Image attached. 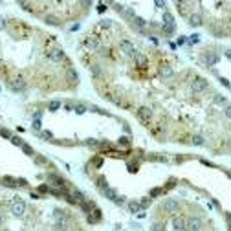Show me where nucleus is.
I'll use <instances>...</instances> for the list:
<instances>
[{
	"label": "nucleus",
	"mask_w": 231,
	"mask_h": 231,
	"mask_svg": "<svg viewBox=\"0 0 231 231\" xmlns=\"http://www.w3.org/2000/svg\"><path fill=\"white\" fill-rule=\"evenodd\" d=\"M9 209H11V213H13V215H17V216H22V215L26 213V204H24V202H20V198H15V200L11 202Z\"/></svg>",
	"instance_id": "f257e3e1"
},
{
	"label": "nucleus",
	"mask_w": 231,
	"mask_h": 231,
	"mask_svg": "<svg viewBox=\"0 0 231 231\" xmlns=\"http://www.w3.org/2000/svg\"><path fill=\"white\" fill-rule=\"evenodd\" d=\"M191 90L192 92H204V90H207V81L202 79V77H196L191 83Z\"/></svg>",
	"instance_id": "f03ea898"
},
{
	"label": "nucleus",
	"mask_w": 231,
	"mask_h": 231,
	"mask_svg": "<svg viewBox=\"0 0 231 231\" xmlns=\"http://www.w3.org/2000/svg\"><path fill=\"white\" fill-rule=\"evenodd\" d=\"M202 220L200 218H189V220H185V229L189 231H200L202 229Z\"/></svg>",
	"instance_id": "7ed1b4c3"
},
{
	"label": "nucleus",
	"mask_w": 231,
	"mask_h": 231,
	"mask_svg": "<svg viewBox=\"0 0 231 231\" xmlns=\"http://www.w3.org/2000/svg\"><path fill=\"white\" fill-rule=\"evenodd\" d=\"M119 48H121V52H123L125 55H130V57L136 55V48L132 46V42H129V40H121Z\"/></svg>",
	"instance_id": "20e7f679"
},
{
	"label": "nucleus",
	"mask_w": 231,
	"mask_h": 231,
	"mask_svg": "<svg viewBox=\"0 0 231 231\" xmlns=\"http://www.w3.org/2000/svg\"><path fill=\"white\" fill-rule=\"evenodd\" d=\"M138 117H139V121H141V123H147V121H151V117H152L151 108H147V106H141V108L138 110Z\"/></svg>",
	"instance_id": "39448f33"
},
{
	"label": "nucleus",
	"mask_w": 231,
	"mask_h": 231,
	"mask_svg": "<svg viewBox=\"0 0 231 231\" xmlns=\"http://www.w3.org/2000/svg\"><path fill=\"white\" fill-rule=\"evenodd\" d=\"M161 207L165 209V211H169V213H173V211H176L178 209V200H165L163 204H161Z\"/></svg>",
	"instance_id": "423d86ee"
},
{
	"label": "nucleus",
	"mask_w": 231,
	"mask_h": 231,
	"mask_svg": "<svg viewBox=\"0 0 231 231\" xmlns=\"http://www.w3.org/2000/svg\"><path fill=\"white\" fill-rule=\"evenodd\" d=\"M173 228L178 231H185V218L182 216H174L173 218Z\"/></svg>",
	"instance_id": "0eeeda50"
},
{
	"label": "nucleus",
	"mask_w": 231,
	"mask_h": 231,
	"mask_svg": "<svg viewBox=\"0 0 231 231\" xmlns=\"http://www.w3.org/2000/svg\"><path fill=\"white\" fill-rule=\"evenodd\" d=\"M48 59L53 61V62H59V61L64 59V53H62V50H52V52L48 53Z\"/></svg>",
	"instance_id": "6e6552de"
},
{
	"label": "nucleus",
	"mask_w": 231,
	"mask_h": 231,
	"mask_svg": "<svg viewBox=\"0 0 231 231\" xmlns=\"http://www.w3.org/2000/svg\"><path fill=\"white\" fill-rule=\"evenodd\" d=\"M0 182H2V185H6V187H15V185H17V180H15L13 176H2Z\"/></svg>",
	"instance_id": "1a4fd4ad"
},
{
	"label": "nucleus",
	"mask_w": 231,
	"mask_h": 231,
	"mask_svg": "<svg viewBox=\"0 0 231 231\" xmlns=\"http://www.w3.org/2000/svg\"><path fill=\"white\" fill-rule=\"evenodd\" d=\"M189 22H191V26H202V24H204V19H202L200 13H192L191 17H189Z\"/></svg>",
	"instance_id": "9d476101"
},
{
	"label": "nucleus",
	"mask_w": 231,
	"mask_h": 231,
	"mask_svg": "<svg viewBox=\"0 0 231 231\" xmlns=\"http://www.w3.org/2000/svg\"><path fill=\"white\" fill-rule=\"evenodd\" d=\"M103 194H105L108 200H112V202H116V200H117V192H116L112 187H105V189H103Z\"/></svg>",
	"instance_id": "9b49d317"
},
{
	"label": "nucleus",
	"mask_w": 231,
	"mask_h": 231,
	"mask_svg": "<svg viewBox=\"0 0 231 231\" xmlns=\"http://www.w3.org/2000/svg\"><path fill=\"white\" fill-rule=\"evenodd\" d=\"M204 61H206V64H207V66H213V64H216V62H218V55H216V53H206Z\"/></svg>",
	"instance_id": "f8f14e48"
},
{
	"label": "nucleus",
	"mask_w": 231,
	"mask_h": 231,
	"mask_svg": "<svg viewBox=\"0 0 231 231\" xmlns=\"http://www.w3.org/2000/svg\"><path fill=\"white\" fill-rule=\"evenodd\" d=\"M132 24H134V26L138 28V29H143V28L147 26V22H145V20L141 19V17H134V19H132Z\"/></svg>",
	"instance_id": "ddd939ff"
},
{
	"label": "nucleus",
	"mask_w": 231,
	"mask_h": 231,
	"mask_svg": "<svg viewBox=\"0 0 231 231\" xmlns=\"http://www.w3.org/2000/svg\"><path fill=\"white\" fill-rule=\"evenodd\" d=\"M72 196H74V200H75V202H79V204H83V202H84V194L79 191V189H74V191H72Z\"/></svg>",
	"instance_id": "4468645a"
},
{
	"label": "nucleus",
	"mask_w": 231,
	"mask_h": 231,
	"mask_svg": "<svg viewBox=\"0 0 231 231\" xmlns=\"http://www.w3.org/2000/svg\"><path fill=\"white\" fill-rule=\"evenodd\" d=\"M44 22L50 24V26H59V19L53 17V15H46V17H44Z\"/></svg>",
	"instance_id": "2eb2a0df"
},
{
	"label": "nucleus",
	"mask_w": 231,
	"mask_h": 231,
	"mask_svg": "<svg viewBox=\"0 0 231 231\" xmlns=\"http://www.w3.org/2000/svg\"><path fill=\"white\" fill-rule=\"evenodd\" d=\"M134 61H136V64H138V66H143V64L147 62V57H145L143 53H136V55H134Z\"/></svg>",
	"instance_id": "dca6fc26"
},
{
	"label": "nucleus",
	"mask_w": 231,
	"mask_h": 231,
	"mask_svg": "<svg viewBox=\"0 0 231 231\" xmlns=\"http://www.w3.org/2000/svg\"><path fill=\"white\" fill-rule=\"evenodd\" d=\"M160 75H161V77H171V75H173V68H171V66H163V68H160Z\"/></svg>",
	"instance_id": "f3484780"
},
{
	"label": "nucleus",
	"mask_w": 231,
	"mask_h": 231,
	"mask_svg": "<svg viewBox=\"0 0 231 231\" xmlns=\"http://www.w3.org/2000/svg\"><path fill=\"white\" fill-rule=\"evenodd\" d=\"M74 110H75L77 114H84V112L88 110V106L83 105V103H75V105H74Z\"/></svg>",
	"instance_id": "a211bd4d"
},
{
	"label": "nucleus",
	"mask_w": 231,
	"mask_h": 231,
	"mask_svg": "<svg viewBox=\"0 0 231 231\" xmlns=\"http://www.w3.org/2000/svg\"><path fill=\"white\" fill-rule=\"evenodd\" d=\"M163 22L165 26H174V17L171 13H163Z\"/></svg>",
	"instance_id": "6ab92c4d"
},
{
	"label": "nucleus",
	"mask_w": 231,
	"mask_h": 231,
	"mask_svg": "<svg viewBox=\"0 0 231 231\" xmlns=\"http://www.w3.org/2000/svg\"><path fill=\"white\" fill-rule=\"evenodd\" d=\"M129 209H130L132 213H138L139 209H141V206H139V202H130V204H129Z\"/></svg>",
	"instance_id": "aec40b11"
},
{
	"label": "nucleus",
	"mask_w": 231,
	"mask_h": 231,
	"mask_svg": "<svg viewBox=\"0 0 231 231\" xmlns=\"http://www.w3.org/2000/svg\"><path fill=\"white\" fill-rule=\"evenodd\" d=\"M117 143H119L121 147H129V145H130V141H129V138H127V136H121V138L117 139Z\"/></svg>",
	"instance_id": "412c9836"
},
{
	"label": "nucleus",
	"mask_w": 231,
	"mask_h": 231,
	"mask_svg": "<svg viewBox=\"0 0 231 231\" xmlns=\"http://www.w3.org/2000/svg\"><path fill=\"white\" fill-rule=\"evenodd\" d=\"M11 88H13V90H22V88H24V81H13V84H11Z\"/></svg>",
	"instance_id": "4be33fe9"
},
{
	"label": "nucleus",
	"mask_w": 231,
	"mask_h": 231,
	"mask_svg": "<svg viewBox=\"0 0 231 231\" xmlns=\"http://www.w3.org/2000/svg\"><path fill=\"white\" fill-rule=\"evenodd\" d=\"M215 105H226V97L224 96H215Z\"/></svg>",
	"instance_id": "5701e85b"
},
{
	"label": "nucleus",
	"mask_w": 231,
	"mask_h": 231,
	"mask_svg": "<svg viewBox=\"0 0 231 231\" xmlns=\"http://www.w3.org/2000/svg\"><path fill=\"white\" fill-rule=\"evenodd\" d=\"M50 110H59L61 108V101H50Z\"/></svg>",
	"instance_id": "b1692460"
},
{
	"label": "nucleus",
	"mask_w": 231,
	"mask_h": 231,
	"mask_svg": "<svg viewBox=\"0 0 231 231\" xmlns=\"http://www.w3.org/2000/svg\"><path fill=\"white\" fill-rule=\"evenodd\" d=\"M192 143L200 147V145H204V138L202 136H192Z\"/></svg>",
	"instance_id": "393cba45"
},
{
	"label": "nucleus",
	"mask_w": 231,
	"mask_h": 231,
	"mask_svg": "<svg viewBox=\"0 0 231 231\" xmlns=\"http://www.w3.org/2000/svg\"><path fill=\"white\" fill-rule=\"evenodd\" d=\"M11 143H13V145H17V147H22V145H24V143H22V139H20V138H17V136H11Z\"/></svg>",
	"instance_id": "a878e982"
},
{
	"label": "nucleus",
	"mask_w": 231,
	"mask_h": 231,
	"mask_svg": "<svg viewBox=\"0 0 231 231\" xmlns=\"http://www.w3.org/2000/svg\"><path fill=\"white\" fill-rule=\"evenodd\" d=\"M86 46L88 48H97V38H88L86 40Z\"/></svg>",
	"instance_id": "bb28decb"
},
{
	"label": "nucleus",
	"mask_w": 231,
	"mask_h": 231,
	"mask_svg": "<svg viewBox=\"0 0 231 231\" xmlns=\"http://www.w3.org/2000/svg\"><path fill=\"white\" fill-rule=\"evenodd\" d=\"M151 160H154V161H167V158H165V156H160V154L151 156Z\"/></svg>",
	"instance_id": "cd10ccee"
},
{
	"label": "nucleus",
	"mask_w": 231,
	"mask_h": 231,
	"mask_svg": "<svg viewBox=\"0 0 231 231\" xmlns=\"http://www.w3.org/2000/svg\"><path fill=\"white\" fill-rule=\"evenodd\" d=\"M22 151H24V152H26V154H29V156H31V154H33V149H31V147H29V145H26V143H24V145H22Z\"/></svg>",
	"instance_id": "c85d7f7f"
},
{
	"label": "nucleus",
	"mask_w": 231,
	"mask_h": 231,
	"mask_svg": "<svg viewBox=\"0 0 231 231\" xmlns=\"http://www.w3.org/2000/svg\"><path fill=\"white\" fill-rule=\"evenodd\" d=\"M152 231H163V224H160V222H156L152 226Z\"/></svg>",
	"instance_id": "c756f323"
},
{
	"label": "nucleus",
	"mask_w": 231,
	"mask_h": 231,
	"mask_svg": "<svg viewBox=\"0 0 231 231\" xmlns=\"http://www.w3.org/2000/svg\"><path fill=\"white\" fill-rule=\"evenodd\" d=\"M92 74H94V75H99V74H101V70H99L97 64H92Z\"/></svg>",
	"instance_id": "7c9ffc66"
},
{
	"label": "nucleus",
	"mask_w": 231,
	"mask_h": 231,
	"mask_svg": "<svg viewBox=\"0 0 231 231\" xmlns=\"http://www.w3.org/2000/svg\"><path fill=\"white\" fill-rule=\"evenodd\" d=\"M163 31L171 35V33H173V31H174V26H163Z\"/></svg>",
	"instance_id": "2f4dec72"
},
{
	"label": "nucleus",
	"mask_w": 231,
	"mask_h": 231,
	"mask_svg": "<svg viewBox=\"0 0 231 231\" xmlns=\"http://www.w3.org/2000/svg\"><path fill=\"white\" fill-rule=\"evenodd\" d=\"M198 40H200V37H198V35H192V37L189 38V40H187V42H191V44H196Z\"/></svg>",
	"instance_id": "473e14b6"
},
{
	"label": "nucleus",
	"mask_w": 231,
	"mask_h": 231,
	"mask_svg": "<svg viewBox=\"0 0 231 231\" xmlns=\"http://www.w3.org/2000/svg\"><path fill=\"white\" fill-rule=\"evenodd\" d=\"M224 114H226V117H229V119H231V105H228V106H226Z\"/></svg>",
	"instance_id": "72a5a7b5"
},
{
	"label": "nucleus",
	"mask_w": 231,
	"mask_h": 231,
	"mask_svg": "<svg viewBox=\"0 0 231 231\" xmlns=\"http://www.w3.org/2000/svg\"><path fill=\"white\" fill-rule=\"evenodd\" d=\"M0 134L4 136V138H11V132H9V130H6V129H2V130H0Z\"/></svg>",
	"instance_id": "f704fd0d"
},
{
	"label": "nucleus",
	"mask_w": 231,
	"mask_h": 231,
	"mask_svg": "<svg viewBox=\"0 0 231 231\" xmlns=\"http://www.w3.org/2000/svg\"><path fill=\"white\" fill-rule=\"evenodd\" d=\"M99 55H108V48H99Z\"/></svg>",
	"instance_id": "c9c22d12"
},
{
	"label": "nucleus",
	"mask_w": 231,
	"mask_h": 231,
	"mask_svg": "<svg viewBox=\"0 0 231 231\" xmlns=\"http://www.w3.org/2000/svg\"><path fill=\"white\" fill-rule=\"evenodd\" d=\"M220 83H222L224 86H228V88H229V86H231V84H229V81H228L226 77H220Z\"/></svg>",
	"instance_id": "e433bc0d"
},
{
	"label": "nucleus",
	"mask_w": 231,
	"mask_h": 231,
	"mask_svg": "<svg viewBox=\"0 0 231 231\" xmlns=\"http://www.w3.org/2000/svg\"><path fill=\"white\" fill-rule=\"evenodd\" d=\"M149 204H151V200H149V198H145V200H141V204H139V206H141V207H147Z\"/></svg>",
	"instance_id": "4c0bfd02"
},
{
	"label": "nucleus",
	"mask_w": 231,
	"mask_h": 231,
	"mask_svg": "<svg viewBox=\"0 0 231 231\" xmlns=\"http://www.w3.org/2000/svg\"><path fill=\"white\" fill-rule=\"evenodd\" d=\"M160 191H161V189H152V191H151V196H158Z\"/></svg>",
	"instance_id": "58836bf2"
},
{
	"label": "nucleus",
	"mask_w": 231,
	"mask_h": 231,
	"mask_svg": "<svg viewBox=\"0 0 231 231\" xmlns=\"http://www.w3.org/2000/svg\"><path fill=\"white\" fill-rule=\"evenodd\" d=\"M38 189H40V191H42V192H48V191H50V187H48V185H40Z\"/></svg>",
	"instance_id": "ea45409f"
},
{
	"label": "nucleus",
	"mask_w": 231,
	"mask_h": 231,
	"mask_svg": "<svg viewBox=\"0 0 231 231\" xmlns=\"http://www.w3.org/2000/svg\"><path fill=\"white\" fill-rule=\"evenodd\" d=\"M88 145H90V147H96L97 141H96V139H88Z\"/></svg>",
	"instance_id": "a19ab883"
},
{
	"label": "nucleus",
	"mask_w": 231,
	"mask_h": 231,
	"mask_svg": "<svg viewBox=\"0 0 231 231\" xmlns=\"http://www.w3.org/2000/svg\"><path fill=\"white\" fill-rule=\"evenodd\" d=\"M4 26H6V19H4V17H0V29H2Z\"/></svg>",
	"instance_id": "79ce46f5"
},
{
	"label": "nucleus",
	"mask_w": 231,
	"mask_h": 231,
	"mask_svg": "<svg viewBox=\"0 0 231 231\" xmlns=\"http://www.w3.org/2000/svg\"><path fill=\"white\" fill-rule=\"evenodd\" d=\"M154 4H156V6H158V7H163V6H165V2H163V0H161V2H160V0H158V2H154Z\"/></svg>",
	"instance_id": "37998d69"
},
{
	"label": "nucleus",
	"mask_w": 231,
	"mask_h": 231,
	"mask_svg": "<svg viewBox=\"0 0 231 231\" xmlns=\"http://www.w3.org/2000/svg\"><path fill=\"white\" fill-rule=\"evenodd\" d=\"M33 129H35V130H38V129H40V123H38V121H35V123H33Z\"/></svg>",
	"instance_id": "c03bdc74"
},
{
	"label": "nucleus",
	"mask_w": 231,
	"mask_h": 231,
	"mask_svg": "<svg viewBox=\"0 0 231 231\" xmlns=\"http://www.w3.org/2000/svg\"><path fill=\"white\" fill-rule=\"evenodd\" d=\"M228 145H229V149H231V139H229V141H228Z\"/></svg>",
	"instance_id": "a18cd8bd"
},
{
	"label": "nucleus",
	"mask_w": 231,
	"mask_h": 231,
	"mask_svg": "<svg viewBox=\"0 0 231 231\" xmlns=\"http://www.w3.org/2000/svg\"><path fill=\"white\" fill-rule=\"evenodd\" d=\"M0 224H2V216H0Z\"/></svg>",
	"instance_id": "49530a36"
}]
</instances>
